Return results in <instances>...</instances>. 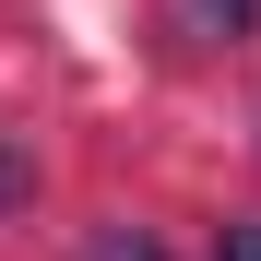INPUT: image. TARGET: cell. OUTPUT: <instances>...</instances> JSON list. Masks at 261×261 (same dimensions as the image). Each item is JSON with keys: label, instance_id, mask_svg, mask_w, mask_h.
<instances>
[{"label": "cell", "instance_id": "obj_3", "mask_svg": "<svg viewBox=\"0 0 261 261\" xmlns=\"http://www.w3.org/2000/svg\"><path fill=\"white\" fill-rule=\"evenodd\" d=\"M214 261H261V214H226L214 226Z\"/></svg>", "mask_w": 261, "mask_h": 261}, {"label": "cell", "instance_id": "obj_1", "mask_svg": "<svg viewBox=\"0 0 261 261\" xmlns=\"http://www.w3.org/2000/svg\"><path fill=\"white\" fill-rule=\"evenodd\" d=\"M190 24H202V48H238V36L261 24V0H190Z\"/></svg>", "mask_w": 261, "mask_h": 261}, {"label": "cell", "instance_id": "obj_2", "mask_svg": "<svg viewBox=\"0 0 261 261\" xmlns=\"http://www.w3.org/2000/svg\"><path fill=\"white\" fill-rule=\"evenodd\" d=\"M83 261H166L143 226H95V238H83Z\"/></svg>", "mask_w": 261, "mask_h": 261}, {"label": "cell", "instance_id": "obj_4", "mask_svg": "<svg viewBox=\"0 0 261 261\" xmlns=\"http://www.w3.org/2000/svg\"><path fill=\"white\" fill-rule=\"evenodd\" d=\"M24 190H36V166H24V143H0V214H12Z\"/></svg>", "mask_w": 261, "mask_h": 261}]
</instances>
